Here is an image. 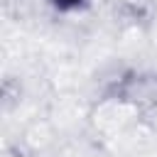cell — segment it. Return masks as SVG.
Returning a JSON list of instances; mask_svg holds the SVG:
<instances>
[{"instance_id":"1","label":"cell","mask_w":157,"mask_h":157,"mask_svg":"<svg viewBox=\"0 0 157 157\" xmlns=\"http://www.w3.org/2000/svg\"><path fill=\"white\" fill-rule=\"evenodd\" d=\"M49 2L59 12H74V10H78V7L86 5V0H49Z\"/></svg>"}]
</instances>
